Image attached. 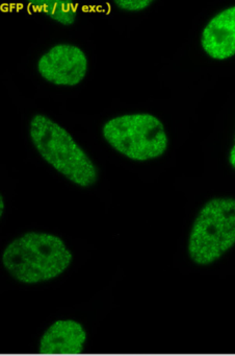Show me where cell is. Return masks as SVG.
<instances>
[{
  "mask_svg": "<svg viewBox=\"0 0 235 356\" xmlns=\"http://www.w3.org/2000/svg\"><path fill=\"white\" fill-rule=\"evenodd\" d=\"M29 7L35 11L42 12L50 19L64 26H71L75 24L77 18V7L70 3L62 1H33L29 3Z\"/></svg>",
  "mask_w": 235,
  "mask_h": 356,
  "instance_id": "8",
  "label": "cell"
},
{
  "mask_svg": "<svg viewBox=\"0 0 235 356\" xmlns=\"http://www.w3.org/2000/svg\"><path fill=\"white\" fill-rule=\"evenodd\" d=\"M87 333L75 320L64 318L52 323L42 334L37 353L41 355H79L85 351Z\"/></svg>",
  "mask_w": 235,
  "mask_h": 356,
  "instance_id": "6",
  "label": "cell"
},
{
  "mask_svg": "<svg viewBox=\"0 0 235 356\" xmlns=\"http://www.w3.org/2000/svg\"><path fill=\"white\" fill-rule=\"evenodd\" d=\"M235 245V199L214 197L198 212L187 241L193 264H214Z\"/></svg>",
  "mask_w": 235,
  "mask_h": 356,
  "instance_id": "3",
  "label": "cell"
},
{
  "mask_svg": "<svg viewBox=\"0 0 235 356\" xmlns=\"http://www.w3.org/2000/svg\"><path fill=\"white\" fill-rule=\"evenodd\" d=\"M4 208H6V206H4L3 197L1 195V197H0V214H1V216L2 214H3Z\"/></svg>",
  "mask_w": 235,
  "mask_h": 356,
  "instance_id": "11",
  "label": "cell"
},
{
  "mask_svg": "<svg viewBox=\"0 0 235 356\" xmlns=\"http://www.w3.org/2000/svg\"><path fill=\"white\" fill-rule=\"evenodd\" d=\"M87 68L89 61L85 51L66 43L54 45L37 61L42 78L56 86H77L85 80Z\"/></svg>",
  "mask_w": 235,
  "mask_h": 356,
  "instance_id": "5",
  "label": "cell"
},
{
  "mask_svg": "<svg viewBox=\"0 0 235 356\" xmlns=\"http://www.w3.org/2000/svg\"><path fill=\"white\" fill-rule=\"evenodd\" d=\"M201 47L211 59L224 61L235 56V7L211 18L202 31Z\"/></svg>",
  "mask_w": 235,
  "mask_h": 356,
  "instance_id": "7",
  "label": "cell"
},
{
  "mask_svg": "<svg viewBox=\"0 0 235 356\" xmlns=\"http://www.w3.org/2000/svg\"><path fill=\"white\" fill-rule=\"evenodd\" d=\"M29 136L41 157L73 184L89 188L97 183V166L58 122L35 114L29 122Z\"/></svg>",
  "mask_w": 235,
  "mask_h": 356,
  "instance_id": "2",
  "label": "cell"
},
{
  "mask_svg": "<svg viewBox=\"0 0 235 356\" xmlns=\"http://www.w3.org/2000/svg\"><path fill=\"white\" fill-rule=\"evenodd\" d=\"M37 356H62V355H41V354H39V355Z\"/></svg>",
  "mask_w": 235,
  "mask_h": 356,
  "instance_id": "12",
  "label": "cell"
},
{
  "mask_svg": "<svg viewBox=\"0 0 235 356\" xmlns=\"http://www.w3.org/2000/svg\"><path fill=\"white\" fill-rule=\"evenodd\" d=\"M228 161L229 164L231 165V168H232L233 170H235V136L234 141H233L232 147H231L230 152H229Z\"/></svg>",
  "mask_w": 235,
  "mask_h": 356,
  "instance_id": "10",
  "label": "cell"
},
{
  "mask_svg": "<svg viewBox=\"0 0 235 356\" xmlns=\"http://www.w3.org/2000/svg\"><path fill=\"white\" fill-rule=\"evenodd\" d=\"M153 3L152 0H116L114 6L125 12H141Z\"/></svg>",
  "mask_w": 235,
  "mask_h": 356,
  "instance_id": "9",
  "label": "cell"
},
{
  "mask_svg": "<svg viewBox=\"0 0 235 356\" xmlns=\"http://www.w3.org/2000/svg\"><path fill=\"white\" fill-rule=\"evenodd\" d=\"M102 136L114 151L133 161L157 159L168 147L164 124L149 113L112 118L104 124Z\"/></svg>",
  "mask_w": 235,
  "mask_h": 356,
  "instance_id": "4",
  "label": "cell"
},
{
  "mask_svg": "<svg viewBox=\"0 0 235 356\" xmlns=\"http://www.w3.org/2000/svg\"><path fill=\"white\" fill-rule=\"evenodd\" d=\"M73 254L60 237L51 233H24L10 241L1 255L6 272L20 283L53 280L71 266Z\"/></svg>",
  "mask_w": 235,
  "mask_h": 356,
  "instance_id": "1",
  "label": "cell"
}]
</instances>
